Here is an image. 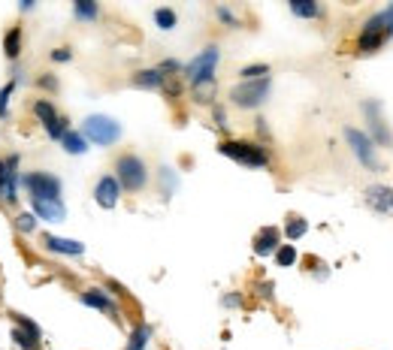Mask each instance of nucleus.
<instances>
[{
	"mask_svg": "<svg viewBox=\"0 0 393 350\" xmlns=\"http://www.w3.org/2000/svg\"><path fill=\"white\" fill-rule=\"evenodd\" d=\"M218 61H221V49H218V45L212 43V45H206V49L200 52L197 58H191L185 67H181V79H185L188 85H191L197 103H209V100H212Z\"/></svg>",
	"mask_w": 393,
	"mask_h": 350,
	"instance_id": "obj_1",
	"label": "nucleus"
},
{
	"mask_svg": "<svg viewBox=\"0 0 393 350\" xmlns=\"http://www.w3.org/2000/svg\"><path fill=\"white\" fill-rule=\"evenodd\" d=\"M218 154L230 158L245 169H269L272 167V151L258 139H221Z\"/></svg>",
	"mask_w": 393,
	"mask_h": 350,
	"instance_id": "obj_2",
	"label": "nucleus"
},
{
	"mask_svg": "<svg viewBox=\"0 0 393 350\" xmlns=\"http://www.w3.org/2000/svg\"><path fill=\"white\" fill-rule=\"evenodd\" d=\"M112 175H115V181L121 184L124 193H142L145 188H149V181H151L149 163H145L140 154H133V151L118 154L115 163H112Z\"/></svg>",
	"mask_w": 393,
	"mask_h": 350,
	"instance_id": "obj_3",
	"label": "nucleus"
},
{
	"mask_svg": "<svg viewBox=\"0 0 393 350\" xmlns=\"http://www.w3.org/2000/svg\"><path fill=\"white\" fill-rule=\"evenodd\" d=\"M79 133L88 139V145H97V149H109V145H115L118 139H121L124 127H121V121H118V118H112V115L94 112V115H88L85 121H82Z\"/></svg>",
	"mask_w": 393,
	"mask_h": 350,
	"instance_id": "obj_4",
	"label": "nucleus"
},
{
	"mask_svg": "<svg viewBox=\"0 0 393 350\" xmlns=\"http://www.w3.org/2000/svg\"><path fill=\"white\" fill-rule=\"evenodd\" d=\"M22 190L27 193V199H43V202L64 199V181L54 172H45V169L22 172Z\"/></svg>",
	"mask_w": 393,
	"mask_h": 350,
	"instance_id": "obj_5",
	"label": "nucleus"
},
{
	"mask_svg": "<svg viewBox=\"0 0 393 350\" xmlns=\"http://www.w3.org/2000/svg\"><path fill=\"white\" fill-rule=\"evenodd\" d=\"M272 94V79H254V82H239V85L230 88V103L236 109H245V112H254L269 100Z\"/></svg>",
	"mask_w": 393,
	"mask_h": 350,
	"instance_id": "obj_6",
	"label": "nucleus"
},
{
	"mask_svg": "<svg viewBox=\"0 0 393 350\" xmlns=\"http://www.w3.org/2000/svg\"><path fill=\"white\" fill-rule=\"evenodd\" d=\"M22 154L9 151L0 158V202L3 206H15L18 190H22Z\"/></svg>",
	"mask_w": 393,
	"mask_h": 350,
	"instance_id": "obj_7",
	"label": "nucleus"
},
{
	"mask_svg": "<svg viewBox=\"0 0 393 350\" xmlns=\"http://www.w3.org/2000/svg\"><path fill=\"white\" fill-rule=\"evenodd\" d=\"M360 112L366 115V136L376 142V149H393V133L385 121V103L381 100H363Z\"/></svg>",
	"mask_w": 393,
	"mask_h": 350,
	"instance_id": "obj_8",
	"label": "nucleus"
},
{
	"mask_svg": "<svg viewBox=\"0 0 393 350\" xmlns=\"http://www.w3.org/2000/svg\"><path fill=\"white\" fill-rule=\"evenodd\" d=\"M31 109H34V118H36V121H40V127H43V133L49 136L52 142H61V136L70 130V118L61 115L58 106H54L52 100H45V97L34 100Z\"/></svg>",
	"mask_w": 393,
	"mask_h": 350,
	"instance_id": "obj_9",
	"label": "nucleus"
},
{
	"mask_svg": "<svg viewBox=\"0 0 393 350\" xmlns=\"http://www.w3.org/2000/svg\"><path fill=\"white\" fill-rule=\"evenodd\" d=\"M345 142H348L351 154L360 160V167H366L369 172L378 169V149L376 142L366 136V130H357V127H345Z\"/></svg>",
	"mask_w": 393,
	"mask_h": 350,
	"instance_id": "obj_10",
	"label": "nucleus"
},
{
	"mask_svg": "<svg viewBox=\"0 0 393 350\" xmlns=\"http://www.w3.org/2000/svg\"><path fill=\"white\" fill-rule=\"evenodd\" d=\"M79 302L85 308H94V311H103V314H112L115 320L121 317V308H118L115 296L106 287H88V290H82L79 293Z\"/></svg>",
	"mask_w": 393,
	"mask_h": 350,
	"instance_id": "obj_11",
	"label": "nucleus"
},
{
	"mask_svg": "<svg viewBox=\"0 0 393 350\" xmlns=\"http://www.w3.org/2000/svg\"><path fill=\"white\" fill-rule=\"evenodd\" d=\"M121 184L115 181V175L112 172H106V175H100L97 184H94V202L103 211H112L118 202H121Z\"/></svg>",
	"mask_w": 393,
	"mask_h": 350,
	"instance_id": "obj_12",
	"label": "nucleus"
},
{
	"mask_svg": "<svg viewBox=\"0 0 393 350\" xmlns=\"http://www.w3.org/2000/svg\"><path fill=\"white\" fill-rule=\"evenodd\" d=\"M363 199H366V206L372 211H378V215H385V218H393V188H387V184H369Z\"/></svg>",
	"mask_w": 393,
	"mask_h": 350,
	"instance_id": "obj_13",
	"label": "nucleus"
},
{
	"mask_svg": "<svg viewBox=\"0 0 393 350\" xmlns=\"http://www.w3.org/2000/svg\"><path fill=\"white\" fill-rule=\"evenodd\" d=\"M43 248L49 254H58V257H82L85 254V242H79V238H67V236H54V233L43 236Z\"/></svg>",
	"mask_w": 393,
	"mask_h": 350,
	"instance_id": "obj_14",
	"label": "nucleus"
},
{
	"mask_svg": "<svg viewBox=\"0 0 393 350\" xmlns=\"http://www.w3.org/2000/svg\"><path fill=\"white\" fill-rule=\"evenodd\" d=\"M281 248V229L279 227H263L254 233V242H251V251L254 257H272Z\"/></svg>",
	"mask_w": 393,
	"mask_h": 350,
	"instance_id": "obj_15",
	"label": "nucleus"
},
{
	"mask_svg": "<svg viewBox=\"0 0 393 350\" xmlns=\"http://www.w3.org/2000/svg\"><path fill=\"white\" fill-rule=\"evenodd\" d=\"M31 215L43 224H64L67 220V206L61 202H43V199H31Z\"/></svg>",
	"mask_w": 393,
	"mask_h": 350,
	"instance_id": "obj_16",
	"label": "nucleus"
},
{
	"mask_svg": "<svg viewBox=\"0 0 393 350\" xmlns=\"http://www.w3.org/2000/svg\"><path fill=\"white\" fill-rule=\"evenodd\" d=\"M167 76L158 70V67H145V70H136L131 76V85L133 88H142V91H163L167 88Z\"/></svg>",
	"mask_w": 393,
	"mask_h": 350,
	"instance_id": "obj_17",
	"label": "nucleus"
},
{
	"mask_svg": "<svg viewBox=\"0 0 393 350\" xmlns=\"http://www.w3.org/2000/svg\"><path fill=\"white\" fill-rule=\"evenodd\" d=\"M22 49H24V31H22V24L6 27V33H3V58L9 63H18V58H22Z\"/></svg>",
	"mask_w": 393,
	"mask_h": 350,
	"instance_id": "obj_18",
	"label": "nucleus"
},
{
	"mask_svg": "<svg viewBox=\"0 0 393 350\" xmlns=\"http://www.w3.org/2000/svg\"><path fill=\"white\" fill-rule=\"evenodd\" d=\"M61 149L67 151L70 158H82V154H88L91 145H88V139H85V136H82L79 130H73V127H70V130L61 136Z\"/></svg>",
	"mask_w": 393,
	"mask_h": 350,
	"instance_id": "obj_19",
	"label": "nucleus"
},
{
	"mask_svg": "<svg viewBox=\"0 0 393 350\" xmlns=\"http://www.w3.org/2000/svg\"><path fill=\"white\" fill-rule=\"evenodd\" d=\"M309 233V220L306 218H299V215H288L285 220V227H281V238H288V245H294L299 242Z\"/></svg>",
	"mask_w": 393,
	"mask_h": 350,
	"instance_id": "obj_20",
	"label": "nucleus"
},
{
	"mask_svg": "<svg viewBox=\"0 0 393 350\" xmlns=\"http://www.w3.org/2000/svg\"><path fill=\"white\" fill-rule=\"evenodd\" d=\"M151 335H154L151 324H136L131 329V335H127L124 350H145V347H149V342H151Z\"/></svg>",
	"mask_w": 393,
	"mask_h": 350,
	"instance_id": "obj_21",
	"label": "nucleus"
},
{
	"mask_svg": "<svg viewBox=\"0 0 393 350\" xmlns=\"http://www.w3.org/2000/svg\"><path fill=\"white\" fill-rule=\"evenodd\" d=\"M9 324L18 326V329H22V333H27V335H34L36 342H43V329H40V324H36L34 317H27V314H22V311H13V308H9Z\"/></svg>",
	"mask_w": 393,
	"mask_h": 350,
	"instance_id": "obj_22",
	"label": "nucleus"
},
{
	"mask_svg": "<svg viewBox=\"0 0 393 350\" xmlns=\"http://www.w3.org/2000/svg\"><path fill=\"white\" fill-rule=\"evenodd\" d=\"M158 181H161V193H163V199H170L172 193L179 190V172L172 169V167H161V169H158Z\"/></svg>",
	"mask_w": 393,
	"mask_h": 350,
	"instance_id": "obj_23",
	"label": "nucleus"
},
{
	"mask_svg": "<svg viewBox=\"0 0 393 350\" xmlns=\"http://www.w3.org/2000/svg\"><path fill=\"white\" fill-rule=\"evenodd\" d=\"M73 18H76V22H97L100 6L94 0H76V3H73Z\"/></svg>",
	"mask_w": 393,
	"mask_h": 350,
	"instance_id": "obj_24",
	"label": "nucleus"
},
{
	"mask_svg": "<svg viewBox=\"0 0 393 350\" xmlns=\"http://www.w3.org/2000/svg\"><path fill=\"white\" fill-rule=\"evenodd\" d=\"M288 9H290V13H294L297 18H321V13H324V9L318 6L315 0H290Z\"/></svg>",
	"mask_w": 393,
	"mask_h": 350,
	"instance_id": "obj_25",
	"label": "nucleus"
},
{
	"mask_svg": "<svg viewBox=\"0 0 393 350\" xmlns=\"http://www.w3.org/2000/svg\"><path fill=\"white\" fill-rule=\"evenodd\" d=\"M272 260H276V266H279V269H290V266H297V260H299L297 245L281 242V248H279L276 254H272Z\"/></svg>",
	"mask_w": 393,
	"mask_h": 350,
	"instance_id": "obj_26",
	"label": "nucleus"
},
{
	"mask_svg": "<svg viewBox=\"0 0 393 350\" xmlns=\"http://www.w3.org/2000/svg\"><path fill=\"white\" fill-rule=\"evenodd\" d=\"M387 36L385 33H360L357 36V52L360 54H372V52H378L381 45H385Z\"/></svg>",
	"mask_w": 393,
	"mask_h": 350,
	"instance_id": "obj_27",
	"label": "nucleus"
},
{
	"mask_svg": "<svg viewBox=\"0 0 393 350\" xmlns=\"http://www.w3.org/2000/svg\"><path fill=\"white\" fill-rule=\"evenodd\" d=\"M151 18H154V24H158L161 31H172V27L179 24L176 9H170V6H158V9L151 13Z\"/></svg>",
	"mask_w": 393,
	"mask_h": 350,
	"instance_id": "obj_28",
	"label": "nucleus"
},
{
	"mask_svg": "<svg viewBox=\"0 0 393 350\" xmlns=\"http://www.w3.org/2000/svg\"><path fill=\"white\" fill-rule=\"evenodd\" d=\"M13 224H15V229H18L22 236H34L36 227H40V220H36L31 211H18V215L13 218Z\"/></svg>",
	"mask_w": 393,
	"mask_h": 350,
	"instance_id": "obj_29",
	"label": "nucleus"
},
{
	"mask_svg": "<svg viewBox=\"0 0 393 350\" xmlns=\"http://www.w3.org/2000/svg\"><path fill=\"white\" fill-rule=\"evenodd\" d=\"M269 63H245L239 70V79L242 82H254V79H269Z\"/></svg>",
	"mask_w": 393,
	"mask_h": 350,
	"instance_id": "obj_30",
	"label": "nucleus"
},
{
	"mask_svg": "<svg viewBox=\"0 0 393 350\" xmlns=\"http://www.w3.org/2000/svg\"><path fill=\"white\" fill-rule=\"evenodd\" d=\"M9 338H13V344H15L18 350H40V344H43V342H36L34 335L22 333V329H18V326H13V329H9Z\"/></svg>",
	"mask_w": 393,
	"mask_h": 350,
	"instance_id": "obj_31",
	"label": "nucleus"
},
{
	"mask_svg": "<svg viewBox=\"0 0 393 350\" xmlns=\"http://www.w3.org/2000/svg\"><path fill=\"white\" fill-rule=\"evenodd\" d=\"M15 85L13 82H6V85H0V121H6V115H9V103H13V97H15Z\"/></svg>",
	"mask_w": 393,
	"mask_h": 350,
	"instance_id": "obj_32",
	"label": "nucleus"
},
{
	"mask_svg": "<svg viewBox=\"0 0 393 350\" xmlns=\"http://www.w3.org/2000/svg\"><path fill=\"white\" fill-rule=\"evenodd\" d=\"M36 88L45 91V94H54V91L61 88V82H58L54 73H43V76H36Z\"/></svg>",
	"mask_w": 393,
	"mask_h": 350,
	"instance_id": "obj_33",
	"label": "nucleus"
},
{
	"mask_svg": "<svg viewBox=\"0 0 393 350\" xmlns=\"http://www.w3.org/2000/svg\"><path fill=\"white\" fill-rule=\"evenodd\" d=\"M215 15L224 27H239V15H236L230 6H215Z\"/></svg>",
	"mask_w": 393,
	"mask_h": 350,
	"instance_id": "obj_34",
	"label": "nucleus"
},
{
	"mask_svg": "<svg viewBox=\"0 0 393 350\" xmlns=\"http://www.w3.org/2000/svg\"><path fill=\"white\" fill-rule=\"evenodd\" d=\"M360 33H385V18H381V13H376V15H369L366 22H363V27H360ZM387 36V33H385Z\"/></svg>",
	"mask_w": 393,
	"mask_h": 350,
	"instance_id": "obj_35",
	"label": "nucleus"
},
{
	"mask_svg": "<svg viewBox=\"0 0 393 350\" xmlns=\"http://www.w3.org/2000/svg\"><path fill=\"white\" fill-rule=\"evenodd\" d=\"M49 58H52V63H70L73 61V49L70 45H58V49L49 52Z\"/></svg>",
	"mask_w": 393,
	"mask_h": 350,
	"instance_id": "obj_36",
	"label": "nucleus"
},
{
	"mask_svg": "<svg viewBox=\"0 0 393 350\" xmlns=\"http://www.w3.org/2000/svg\"><path fill=\"white\" fill-rule=\"evenodd\" d=\"M254 290H258V296L267 299V302L276 299V293H272V290H276V284H272V281H258V284H254Z\"/></svg>",
	"mask_w": 393,
	"mask_h": 350,
	"instance_id": "obj_37",
	"label": "nucleus"
},
{
	"mask_svg": "<svg viewBox=\"0 0 393 350\" xmlns=\"http://www.w3.org/2000/svg\"><path fill=\"white\" fill-rule=\"evenodd\" d=\"M212 121L218 130H227V109L224 106H212Z\"/></svg>",
	"mask_w": 393,
	"mask_h": 350,
	"instance_id": "obj_38",
	"label": "nucleus"
},
{
	"mask_svg": "<svg viewBox=\"0 0 393 350\" xmlns=\"http://www.w3.org/2000/svg\"><path fill=\"white\" fill-rule=\"evenodd\" d=\"M221 305H224V308H242V293H224V296H221Z\"/></svg>",
	"mask_w": 393,
	"mask_h": 350,
	"instance_id": "obj_39",
	"label": "nucleus"
},
{
	"mask_svg": "<svg viewBox=\"0 0 393 350\" xmlns=\"http://www.w3.org/2000/svg\"><path fill=\"white\" fill-rule=\"evenodd\" d=\"M381 18H385V33L393 36V3L381 9Z\"/></svg>",
	"mask_w": 393,
	"mask_h": 350,
	"instance_id": "obj_40",
	"label": "nucleus"
},
{
	"mask_svg": "<svg viewBox=\"0 0 393 350\" xmlns=\"http://www.w3.org/2000/svg\"><path fill=\"white\" fill-rule=\"evenodd\" d=\"M36 6H40L36 0H22V3H18V9H22V13H34Z\"/></svg>",
	"mask_w": 393,
	"mask_h": 350,
	"instance_id": "obj_41",
	"label": "nucleus"
}]
</instances>
